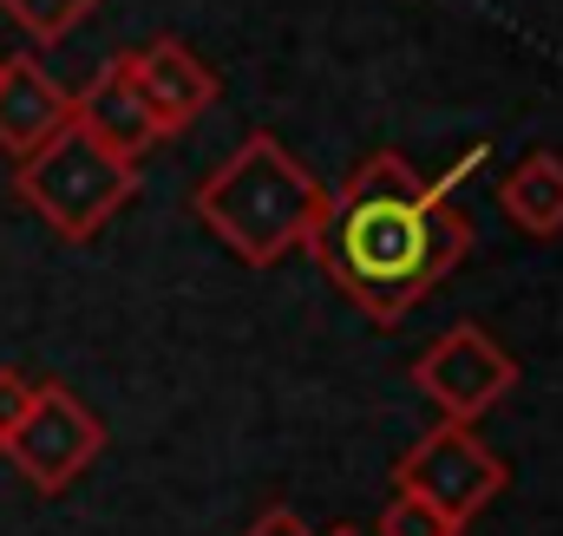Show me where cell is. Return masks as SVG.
Returning a JSON list of instances; mask_svg holds the SVG:
<instances>
[{"label":"cell","instance_id":"cell-1","mask_svg":"<svg viewBox=\"0 0 563 536\" xmlns=\"http://www.w3.org/2000/svg\"><path fill=\"white\" fill-rule=\"evenodd\" d=\"M308 249L361 314L407 321L465 263L472 223L400 150H374L341 190H328V210H321Z\"/></svg>","mask_w":563,"mask_h":536},{"label":"cell","instance_id":"cell-2","mask_svg":"<svg viewBox=\"0 0 563 536\" xmlns=\"http://www.w3.org/2000/svg\"><path fill=\"white\" fill-rule=\"evenodd\" d=\"M321 210H328V183L276 132H250L197 190V223L250 268L308 249Z\"/></svg>","mask_w":563,"mask_h":536},{"label":"cell","instance_id":"cell-3","mask_svg":"<svg viewBox=\"0 0 563 536\" xmlns=\"http://www.w3.org/2000/svg\"><path fill=\"white\" fill-rule=\"evenodd\" d=\"M13 190L46 216L53 236L86 243V236H99V230L132 203V190H139V164L119 157V150H106L86 125H66V132L46 137L33 157H20Z\"/></svg>","mask_w":563,"mask_h":536},{"label":"cell","instance_id":"cell-4","mask_svg":"<svg viewBox=\"0 0 563 536\" xmlns=\"http://www.w3.org/2000/svg\"><path fill=\"white\" fill-rule=\"evenodd\" d=\"M511 484V465L472 432V425H432L420 445L394 465V491L420 498L426 511H439L452 531H465L472 517H485Z\"/></svg>","mask_w":563,"mask_h":536},{"label":"cell","instance_id":"cell-5","mask_svg":"<svg viewBox=\"0 0 563 536\" xmlns=\"http://www.w3.org/2000/svg\"><path fill=\"white\" fill-rule=\"evenodd\" d=\"M0 451L13 458V471H20L33 491L59 498V491H66L73 478H86V465L106 451V425H99V412L79 400L73 387H33L26 418L7 432Z\"/></svg>","mask_w":563,"mask_h":536},{"label":"cell","instance_id":"cell-6","mask_svg":"<svg viewBox=\"0 0 563 536\" xmlns=\"http://www.w3.org/2000/svg\"><path fill=\"white\" fill-rule=\"evenodd\" d=\"M413 387L432 400V412L445 425H472L478 412H492V405L518 387V360L478 321H459V327H445L420 360H413Z\"/></svg>","mask_w":563,"mask_h":536},{"label":"cell","instance_id":"cell-7","mask_svg":"<svg viewBox=\"0 0 563 536\" xmlns=\"http://www.w3.org/2000/svg\"><path fill=\"white\" fill-rule=\"evenodd\" d=\"M73 125H86L106 150H119V157H132V164L164 137L157 119H151V105H144V86H139V72H132V53H119V59L99 66V79L73 99Z\"/></svg>","mask_w":563,"mask_h":536},{"label":"cell","instance_id":"cell-8","mask_svg":"<svg viewBox=\"0 0 563 536\" xmlns=\"http://www.w3.org/2000/svg\"><path fill=\"white\" fill-rule=\"evenodd\" d=\"M132 72H139L144 86V105H151V119H157V132H184V125H197L210 105H217V72L184 46V40H151L132 53Z\"/></svg>","mask_w":563,"mask_h":536},{"label":"cell","instance_id":"cell-9","mask_svg":"<svg viewBox=\"0 0 563 536\" xmlns=\"http://www.w3.org/2000/svg\"><path fill=\"white\" fill-rule=\"evenodd\" d=\"M73 125V92L40 59H0V150L20 164Z\"/></svg>","mask_w":563,"mask_h":536},{"label":"cell","instance_id":"cell-10","mask_svg":"<svg viewBox=\"0 0 563 536\" xmlns=\"http://www.w3.org/2000/svg\"><path fill=\"white\" fill-rule=\"evenodd\" d=\"M498 203H505V216L525 230V236H558L563 230V157L558 150H531L518 170H505V183H498Z\"/></svg>","mask_w":563,"mask_h":536},{"label":"cell","instance_id":"cell-11","mask_svg":"<svg viewBox=\"0 0 563 536\" xmlns=\"http://www.w3.org/2000/svg\"><path fill=\"white\" fill-rule=\"evenodd\" d=\"M92 7H99V0H0V13H7L26 40H40V46L66 40V26H79Z\"/></svg>","mask_w":563,"mask_h":536},{"label":"cell","instance_id":"cell-12","mask_svg":"<svg viewBox=\"0 0 563 536\" xmlns=\"http://www.w3.org/2000/svg\"><path fill=\"white\" fill-rule=\"evenodd\" d=\"M380 536H459L439 511H426L420 498H387V511H380Z\"/></svg>","mask_w":563,"mask_h":536},{"label":"cell","instance_id":"cell-13","mask_svg":"<svg viewBox=\"0 0 563 536\" xmlns=\"http://www.w3.org/2000/svg\"><path fill=\"white\" fill-rule=\"evenodd\" d=\"M26 405H33V380H26L20 367H0V445H7V432L26 418Z\"/></svg>","mask_w":563,"mask_h":536},{"label":"cell","instance_id":"cell-14","mask_svg":"<svg viewBox=\"0 0 563 536\" xmlns=\"http://www.w3.org/2000/svg\"><path fill=\"white\" fill-rule=\"evenodd\" d=\"M243 536H314V531H308L295 511H282V504H276V511H263V517H256Z\"/></svg>","mask_w":563,"mask_h":536},{"label":"cell","instance_id":"cell-15","mask_svg":"<svg viewBox=\"0 0 563 536\" xmlns=\"http://www.w3.org/2000/svg\"><path fill=\"white\" fill-rule=\"evenodd\" d=\"M328 536H367V531H354V524H334V531H328Z\"/></svg>","mask_w":563,"mask_h":536}]
</instances>
